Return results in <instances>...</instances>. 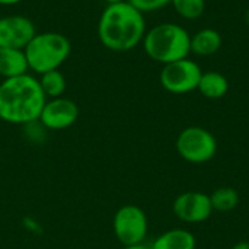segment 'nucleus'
Wrapping results in <instances>:
<instances>
[{
	"mask_svg": "<svg viewBox=\"0 0 249 249\" xmlns=\"http://www.w3.org/2000/svg\"><path fill=\"white\" fill-rule=\"evenodd\" d=\"M210 201L214 212L228 213L239 204V194L232 187H220L210 194Z\"/></svg>",
	"mask_w": 249,
	"mask_h": 249,
	"instance_id": "16",
	"label": "nucleus"
},
{
	"mask_svg": "<svg viewBox=\"0 0 249 249\" xmlns=\"http://www.w3.org/2000/svg\"><path fill=\"white\" fill-rule=\"evenodd\" d=\"M222 47V35L213 28H204L197 31L191 36V53L197 55H213Z\"/></svg>",
	"mask_w": 249,
	"mask_h": 249,
	"instance_id": "13",
	"label": "nucleus"
},
{
	"mask_svg": "<svg viewBox=\"0 0 249 249\" xmlns=\"http://www.w3.org/2000/svg\"><path fill=\"white\" fill-rule=\"evenodd\" d=\"M23 0H0V6H15L19 4Z\"/></svg>",
	"mask_w": 249,
	"mask_h": 249,
	"instance_id": "20",
	"label": "nucleus"
},
{
	"mask_svg": "<svg viewBox=\"0 0 249 249\" xmlns=\"http://www.w3.org/2000/svg\"><path fill=\"white\" fill-rule=\"evenodd\" d=\"M174 214L184 223H203L214 212L210 196L201 191H185L179 194L172 204Z\"/></svg>",
	"mask_w": 249,
	"mask_h": 249,
	"instance_id": "8",
	"label": "nucleus"
},
{
	"mask_svg": "<svg viewBox=\"0 0 249 249\" xmlns=\"http://www.w3.org/2000/svg\"><path fill=\"white\" fill-rule=\"evenodd\" d=\"M175 12L184 19H198L206 10V0H171Z\"/></svg>",
	"mask_w": 249,
	"mask_h": 249,
	"instance_id": "17",
	"label": "nucleus"
},
{
	"mask_svg": "<svg viewBox=\"0 0 249 249\" xmlns=\"http://www.w3.org/2000/svg\"><path fill=\"white\" fill-rule=\"evenodd\" d=\"M178 155L188 163H206L217 153V140L207 128L193 125L184 128L175 142Z\"/></svg>",
	"mask_w": 249,
	"mask_h": 249,
	"instance_id": "5",
	"label": "nucleus"
},
{
	"mask_svg": "<svg viewBox=\"0 0 249 249\" xmlns=\"http://www.w3.org/2000/svg\"><path fill=\"white\" fill-rule=\"evenodd\" d=\"M23 51L29 70L42 74L60 69L67 61L71 53V42L60 32H36Z\"/></svg>",
	"mask_w": 249,
	"mask_h": 249,
	"instance_id": "4",
	"label": "nucleus"
},
{
	"mask_svg": "<svg viewBox=\"0 0 249 249\" xmlns=\"http://www.w3.org/2000/svg\"><path fill=\"white\" fill-rule=\"evenodd\" d=\"M38 82H39V86H41V89H42L47 99L63 96L64 92H66V88H67L66 77L58 69L39 74Z\"/></svg>",
	"mask_w": 249,
	"mask_h": 249,
	"instance_id": "15",
	"label": "nucleus"
},
{
	"mask_svg": "<svg viewBox=\"0 0 249 249\" xmlns=\"http://www.w3.org/2000/svg\"><path fill=\"white\" fill-rule=\"evenodd\" d=\"M29 73L28 60L23 50L0 47V77L10 79Z\"/></svg>",
	"mask_w": 249,
	"mask_h": 249,
	"instance_id": "11",
	"label": "nucleus"
},
{
	"mask_svg": "<svg viewBox=\"0 0 249 249\" xmlns=\"http://www.w3.org/2000/svg\"><path fill=\"white\" fill-rule=\"evenodd\" d=\"M144 34V15L128 1L107 4L99 16L98 38L107 50L130 51L143 41Z\"/></svg>",
	"mask_w": 249,
	"mask_h": 249,
	"instance_id": "1",
	"label": "nucleus"
},
{
	"mask_svg": "<svg viewBox=\"0 0 249 249\" xmlns=\"http://www.w3.org/2000/svg\"><path fill=\"white\" fill-rule=\"evenodd\" d=\"M200 66L191 58L177 60L168 64H163L160 70V85L165 90L174 95H184L196 90L201 79Z\"/></svg>",
	"mask_w": 249,
	"mask_h": 249,
	"instance_id": "6",
	"label": "nucleus"
},
{
	"mask_svg": "<svg viewBox=\"0 0 249 249\" xmlns=\"http://www.w3.org/2000/svg\"><path fill=\"white\" fill-rule=\"evenodd\" d=\"M114 235L124 247L144 242L149 232V220L143 209L134 204L120 207L112 220Z\"/></svg>",
	"mask_w": 249,
	"mask_h": 249,
	"instance_id": "7",
	"label": "nucleus"
},
{
	"mask_svg": "<svg viewBox=\"0 0 249 249\" xmlns=\"http://www.w3.org/2000/svg\"><path fill=\"white\" fill-rule=\"evenodd\" d=\"M232 249H249V242H245V241L238 242V244L233 245V248Z\"/></svg>",
	"mask_w": 249,
	"mask_h": 249,
	"instance_id": "21",
	"label": "nucleus"
},
{
	"mask_svg": "<svg viewBox=\"0 0 249 249\" xmlns=\"http://www.w3.org/2000/svg\"><path fill=\"white\" fill-rule=\"evenodd\" d=\"M107 4H114V3H121V1H127V0H105Z\"/></svg>",
	"mask_w": 249,
	"mask_h": 249,
	"instance_id": "22",
	"label": "nucleus"
},
{
	"mask_svg": "<svg viewBox=\"0 0 249 249\" xmlns=\"http://www.w3.org/2000/svg\"><path fill=\"white\" fill-rule=\"evenodd\" d=\"M79 118V107L74 101L60 96L47 99L38 121L47 130H64L71 127Z\"/></svg>",
	"mask_w": 249,
	"mask_h": 249,
	"instance_id": "9",
	"label": "nucleus"
},
{
	"mask_svg": "<svg viewBox=\"0 0 249 249\" xmlns=\"http://www.w3.org/2000/svg\"><path fill=\"white\" fill-rule=\"evenodd\" d=\"M245 22H247V25H249V9L247 10V13H245Z\"/></svg>",
	"mask_w": 249,
	"mask_h": 249,
	"instance_id": "23",
	"label": "nucleus"
},
{
	"mask_svg": "<svg viewBox=\"0 0 249 249\" xmlns=\"http://www.w3.org/2000/svg\"><path fill=\"white\" fill-rule=\"evenodd\" d=\"M197 89L203 96L209 99H220L228 93L229 82L226 76L219 71H206L201 74Z\"/></svg>",
	"mask_w": 249,
	"mask_h": 249,
	"instance_id": "14",
	"label": "nucleus"
},
{
	"mask_svg": "<svg viewBox=\"0 0 249 249\" xmlns=\"http://www.w3.org/2000/svg\"><path fill=\"white\" fill-rule=\"evenodd\" d=\"M45 102L38 79L29 73L0 82V120L9 124L36 121Z\"/></svg>",
	"mask_w": 249,
	"mask_h": 249,
	"instance_id": "2",
	"label": "nucleus"
},
{
	"mask_svg": "<svg viewBox=\"0 0 249 249\" xmlns=\"http://www.w3.org/2000/svg\"><path fill=\"white\" fill-rule=\"evenodd\" d=\"M127 1L133 4L137 10H140L143 15L156 12L171 3V0H127Z\"/></svg>",
	"mask_w": 249,
	"mask_h": 249,
	"instance_id": "18",
	"label": "nucleus"
},
{
	"mask_svg": "<svg viewBox=\"0 0 249 249\" xmlns=\"http://www.w3.org/2000/svg\"><path fill=\"white\" fill-rule=\"evenodd\" d=\"M142 44L147 57L162 64L187 58L191 53V35L184 26L172 22H163L146 31Z\"/></svg>",
	"mask_w": 249,
	"mask_h": 249,
	"instance_id": "3",
	"label": "nucleus"
},
{
	"mask_svg": "<svg viewBox=\"0 0 249 249\" xmlns=\"http://www.w3.org/2000/svg\"><path fill=\"white\" fill-rule=\"evenodd\" d=\"M124 249H152V245H147L144 242H140V244H134V245L124 247Z\"/></svg>",
	"mask_w": 249,
	"mask_h": 249,
	"instance_id": "19",
	"label": "nucleus"
},
{
	"mask_svg": "<svg viewBox=\"0 0 249 249\" xmlns=\"http://www.w3.org/2000/svg\"><path fill=\"white\" fill-rule=\"evenodd\" d=\"M0 18H1V16H0Z\"/></svg>",
	"mask_w": 249,
	"mask_h": 249,
	"instance_id": "24",
	"label": "nucleus"
},
{
	"mask_svg": "<svg viewBox=\"0 0 249 249\" xmlns=\"http://www.w3.org/2000/svg\"><path fill=\"white\" fill-rule=\"evenodd\" d=\"M197 239L187 229H171L159 235L152 244V249H196Z\"/></svg>",
	"mask_w": 249,
	"mask_h": 249,
	"instance_id": "12",
	"label": "nucleus"
},
{
	"mask_svg": "<svg viewBox=\"0 0 249 249\" xmlns=\"http://www.w3.org/2000/svg\"><path fill=\"white\" fill-rule=\"evenodd\" d=\"M36 34L34 22L22 15L0 18V47L25 50Z\"/></svg>",
	"mask_w": 249,
	"mask_h": 249,
	"instance_id": "10",
	"label": "nucleus"
}]
</instances>
